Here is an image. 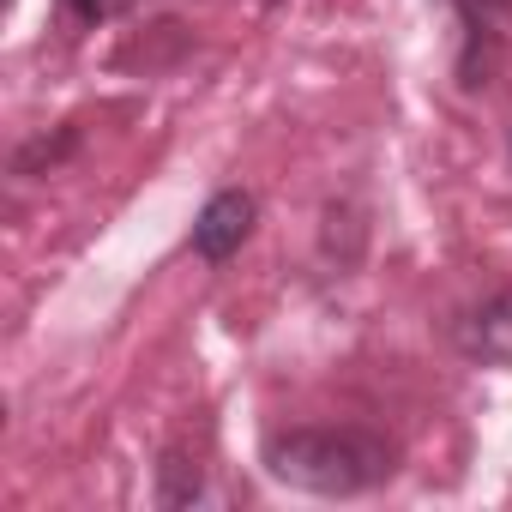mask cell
Listing matches in <instances>:
<instances>
[{"mask_svg":"<svg viewBox=\"0 0 512 512\" xmlns=\"http://www.w3.org/2000/svg\"><path fill=\"white\" fill-rule=\"evenodd\" d=\"M458 19V85L482 91L494 73V49L512 25V0H446Z\"/></svg>","mask_w":512,"mask_h":512,"instance_id":"7a4b0ae2","label":"cell"},{"mask_svg":"<svg viewBox=\"0 0 512 512\" xmlns=\"http://www.w3.org/2000/svg\"><path fill=\"white\" fill-rule=\"evenodd\" d=\"M260 464L272 482L320 494V500L368 494V488L392 482V470H398L386 434L356 428V422H344V428H278V434H266Z\"/></svg>","mask_w":512,"mask_h":512,"instance_id":"6da1fadb","label":"cell"},{"mask_svg":"<svg viewBox=\"0 0 512 512\" xmlns=\"http://www.w3.org/2000/svg\"><path fill=\"white\" fill-rule=\"evenodd\" d=\"M61 7H67V19H73V25H85V31L109 19V0H61Z\"/></svg>","mask_w":512,"mask_h":512,"instance_id":"8992f818","label":"cell"},{"mask_svg":"<svg viewBox=\"0 0 512 512\" xmlns=\"http://www.w3.org/2000/svg\"><path fill=\"white\" fill-rule=\"evenodd\" d=\"M452 344H458V356L512 374V290H494L488 302L464 308L452 320Z\"/></svg>","mask_w":512,"mask_h":512,"instance_id":"277c9868","label":"cell"},{"mask_svg":"<svg viewBox=\"0 0 512 512\" xmlns=\"http://www.w3.org/2000/svg\"><path fill=\"white\" fill-rule=\"evenodd\" d=\"M253 223H260V199H253L247 187H217L199 217H193V253L205 266H223L241 253V241L253 235Z\"/></svg>","mask_w":512,"mask_h":512,"instance_id":"3957f363","label":"cell"},{"mask_svg":"<svg viewBox=\"0 0 512 512\" xmlns=\"http://www.w3.org/2000/svg\"><path fill=\"white\" fill-rule=\"evenodd\" d=\"M193 500H205V470L187 464L181 452H169L157 464V506H193Z\"/></svg>","mask_w":512,"mask_h":512,"instance_id":"5b68a950","label":"cell"},{"mask_svg":"<svg viewBox=\"0 0 512 512\" xmlns=\"http://www.w3.org/2000/svg\"><path fill=\"white\" fill-rule=\"evenodd\" d=\"M266 7H284V0H266Z\"/></svg>","mask_w":512,"mask_h":512,"instance_id":"52a82bcc","label":"cell"}]
</instances>
